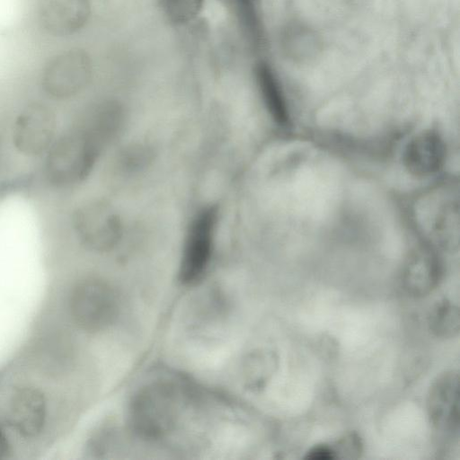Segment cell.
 I'll return each instance as SVG.
<instances>
[{
  "label": "cell",
  "instance_id": "cell-1",
  "mask_svg": "<svg viewBox=\"0 0 460 460\" xmlns=\"http://www.w3.org/2000/svg\"><path fill=\"white\" fill-rule=\"evenodd\" d=\"M109 142L84 119L54 140L44 164L46 181L66 189L84 181Z\"/></svg>",
  "mask_w": 460,
  "mask_h": 460
},
{
  "label": "cell",
  "instance_id": "cell-2",
  "mask_svg": "<svg viewBox=\"0 0 460 460\" xmlns=\"http://www.w3.org/2000/svg\"><path fill=\"white\" fill-rule=\"evenodd\" d=\"M67 311L73 323L84 332L96 333L109 328L119 311L114 288L96 277L76 281L67 296Z\"/></svg>",
  "mask_w": 460,
  "mask_h": 460
},
{
  "label": "cell",
  "instance_id": "cell-3",
  "mask_svg": "<svg viewBox=\"0 0 460 460\" xmlns=\"http://www.w3.org/2000/svg\"><path fill=\"white\" fill-rule=\"evenodd\" d=\"M178 400L172 388L153 385L142 389L133 399L129 419L139 435L157 438L167 434L178 417Z\"/></svg>",
  "mask_w": 460,
  "mask_h": 460
},
{
  "label": "cell",
  "instance_id": "cell-4",
  "mask_svg": "<svg viewBox=\"0 0 460 460\" xmlns=\"http://www.w3.org/2000/svg\"><path fill=\"white\" fill-rule=\"evenodd\" d=\"M218 210L215 206L199 209L190 221L185 236L180 266L179 279L184 285L199 280L211 261Z\"/></svg>",
  "mask_w": 460,
  "mask_h": 460
},
{
  "label": "cell",
  "instance_id": "cell-5",
  "mask_svg": "<svg viewBox=\"0 0 460 460\" xmlns=\"http://www.w3.org/2000/svg\"><path fill=\"white\" fill-rule=\"evenodd\" d=\"M92 76V62L86 51L71 48L51 57L40 75L43 92L55 100H66L79 93Z\"/></svg>",
  "mask_w": 460,
  "mask_h": 460
},
{
  "label": "cell",
  "instance_id": "cell-6",
  "mask_svg": "<svg viewBox=\"0 0 460 460\" xmlns=\"http://www.w3.org/2000/svg\"><path fill=\"white\" fill-rule=\"evenodd\" d=\"M72 226L81 244L96 252L113 249L122 234L118 214L101 200L88 201L78 207L73 213Z\"/></svg>",
  "mask_w": 460,
  "mask_h": 460
},
{
  "label": "cell",
  "instance_id": "cell-7",
  "mask_svg": "<svg viewBox=\"0 0 460 460\" xmlns=\"http://www.w3.org/2000/svg\"><path fill=\"white\" fill-rule=\"evenodd\" d=\"M49 420L46 394L31 384L16 385L8 398L5 422L20 438L30 441L41 436Z\"/></svg>",
  "mask_w": 460,
  "mask_h": 460
},
{
  "label": "cell",
  "instance_id": "cell-8",
  "mask_svg": "<svg viewBox=\"0 0 460 460\" xmlns=\"http://www.w3.org/2000/svg\"><path fill=\"white\" fill-rule=\"evenodd\" d=\"M57 116L47 104L33 102L17 115L13 128L15 149L27 156L47 152L56 137Z\"/></svg>",
  "mask_w": 460,
  "mask_h": 460
},
{
  "label": "cell",
  "instance_id": "cell-9",
  "mask_svg": "<svg viewBox=\"0 0 460 460\" xmlns=\"http://www.w3.org/2000/svg\"><path fill=\"white\" fill-rule=\"evenodd\" d=\"M427 412L432 427L454 434L459 428V374L447 370L432 382L427 396Z\"/></svg>",
  "mask_w": 460,
  "mask_h": 460
},
{
  "label": "cell",
  "instance_id": "cell-10",
  "mask_svg": "<svg viewBox=\"0 0 460 460\" xmlns=\"http://www.w3.org/2000/svg\"><path fill=\"white\" fill-rule=\"evenodd\" d=\"M91 13L89 0H39L40 26L53 37H69L82 30Z\"/></svg>",
  "mask_w": 460,
  "mask_h": 460
},
{
  "label": "cell",
  "instance_id": "cell-11",
  "mask_svg": "<svg viewBox=\"0 0 460 460\" xmlns=\"http://www.w3.org/2000/svg\"><path fill=\"white\" fill-rule=\"evenodd\" d=\"M446 157L443 139L434 131H424L408 144L403 155L406 169L413 175L427 176L441 168Z\"/></svg>",
  "mask_w": 460,
  "mask_h": 460
},
{
  "label": "cell",
  "instance_id": "cell-12",
  "mask_svg": "<svg viewBox=\"0 0 460 460\" xmlns=\"http://www.w3.org/2000/svg\"><path fill=\"white\" fill-rule=\"evenodd\" d=\"M441 273L440 261L432 252H416L408 259L403 268V288L411 296H425L436 288Z\"/></svg>",
  "mask_w": 460,
  "mask_h": 460
},
{
  "label": "cell",
  "instance_id": "cell-13",
  "mask_svg": "<svg viewBox=\"0 0 460 460\" xmlns=\"http://www.w3.org/2000/svg\"><path fill=\"white\" fill-rule=\"evenodd\" d=\"M255 77L268 112L275 122L285 124L288 119V109L275 73L268 64L261 62L255 68Z\"/></svg>",
  "mask_w": 460,
  "mask_h": 460
},
{
  "label": "cell",
  "instance_id": "cell-14",
  "mask_svg": "<svg viewBox=\"0 0 460 460\" xmlns=\"http://www.w3.org/2000/svg\"><path fill=\"white\" fill-rule=\"evenodd\" d=\"M429 326L432 333L438 338L456 337L460 328L458 306L447 299L438 301L430 311Z\"/></svg>",
  "mask_w": 460,
  "mask_h": 460
},
{
  "label": "cell",
  "instance_id": "cell-15",
  "mask_svg": "<svg viewBox=\"0 0 460 460\" xmlns=\"http://www.w3.org/2000/svg\"><path fill=\"white\" fill-rule=\"evenodd\" d=\"M237 13L242 25L252 40L261 37V23L257 9V0H235Z\"/></svg>",
  "mask_w": 460,
  "mask_h": 460
},
{
  "label": "cell",
  "instance_id": "cell-16",
  "mask_svg": "<svg viewBox=\"0 0 460 460\" xmlns=\"http://www.w3.org/2000/svg\"><path fill=\"white\" fill-rule=\"evenodd\" d=\"M334 459H358L363 451V442L356 432H349L330 444Z\"/></svg>",
  "mask_w": 460,
  "mask_h": 460
},
{
  "label": "cell",
  "instance_id": "cell-17",
  "mask_svg": "<svg viewBox=\"0 0 460 460\" xmlns=\"http://www.w3.org/2000/svg\"><path fill=\"white\" fill-rule=\"evenodd\" d=\"M152 155L146 146H132L122 152L119 164L126 172H136L145 168L151 162Z\"/></svg>",
  "mask_w": 460,
  "mask_h": 460
},
{
  "label": "cell",
  "instance_id": "cell-18",
  "mask_svg": "<svg viewBox=\"0 0 460 460\" xmlns=\"http://www.w3.org/2000/svg\"><path fill=\"white\" fill-rule=\"evenodd\" d=\"M164 9L175 22H186L194 17L201 6L202 0H163Z\"/></svg>",
  "mask_w": 460,
  "mask_h": 460
},
{
  "label": "cell",
  "instance_id": "cell-19",
  "mask_svg": "<svg viewBox=\"0 0 460 460\" xmlns=\"http://www.w3.org/2000/svg\"><path fill=\"white\" fill-rule=\"evenodd\" d=\"M307 460H332L334 459L330 444H318L311 447L305 456Z\"/></svg>",
  "mask_w": 460,
  "mask_h": 460
},
{
  "label": "cell",
  "instance_id": "cell-20",
  "mask_svg": "<svg viewBox=\"0 0 460 460\" xmlns=\"http://www.w3.org/2000/svg\"><path fill=\"white\" fill-rule=\"evenodd\" d=\"M11 452V442L6 430L0 420V459L4 458Z\"/></svg>",
  "mask_w": 460,
  "mask_h": 460
}]
</instances>
